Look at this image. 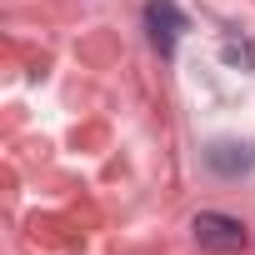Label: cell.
<instances>
[{"label":"cell","mask_w":255,"mask_h":255,"mask_svg":"<svg viewBox=\"0 0 255 255\" xmlns=\"http://www.w3.org/2000/svg\"><path fill=\"white\" fill-rule=\"evenodd\" d=\"M195 240L210 250V255H240L245 245H250V235H245V225L235 220V215H220V210H205V215H195Z\"/></svg>","instance_id":"obj_1"},{"label":"cell","mask_w":255,"mask_h":255,"mask_svg":"<svg viewBox=\"0 0 255 255\" xmlns=\"http://www.w3.org/2000/svg\"><path fill=\"white\" fill-rule=\"evenodd\" d=\"M145 30H150V45L160 55H170L180 45V30H185L180 5H175V0H150V5H145Z\"/></svg>","instance_id":"obj_2"},{"label":"cell","mask_w":255,"mask_h":255,"mask_svg":"<svg viewBox=\"0 0 255 255\" xmlns=\"http://www.w3.org/2000/svg\"><path fill=\"white\" fill-rule=\"evenodd\" d=\"M210 165L220 170V175H245L250 170V145L240 140H220V145H210Z\"/></svg>","instance_id":"obj_3"}]
</instances>
